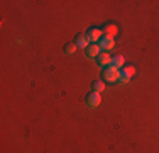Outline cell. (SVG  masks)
Returning a JSON list of instances; mask_svg holds the SVG:
<instances>
[{"mask_svg":"<svg viewBox=\"0 0 159 153\" xmlns=\"http://www.w3.org/2000/svg\"><path fill=\"white\" fill-rule=\"evenodd\" d=\"M100 102H102V95L98 94V92H90L88 95H86V104H88L90 107H97V106H100Z\"/></svg>","mask_w":159,"mask_h":153,"instance_id":"5","label":"cell"},{"mask_svg":"<svg viewBox=\"0 0 159 153\" xmlns=\"http://www.w3.org/2000/svg\"><path fill=\"white\" fill-rule=\"evenodd\" d=\"M85 53H86V56H88V58H97V56L102 53V48L97 43H92L88 48L85 49Z\"/></svg>","mask_w":159,"mask_h":153,"instance_id":"8","label":"cell"},{"mask_svg":"<svg viewBox=\"0 0 159 153\" xmlns=\"http://www.w3.org/2000/svg\"><path fill=\"white\" fill-rule=\"evenodd\" d=\"M98 46L102 48V51H110V49L115 46V41H113V37H110V36H103L100 39V43H98Z\"/></svg>","mask_w":159,"mask_h":153,"instance_id":"6","label":"cell"},{"mask_svg":"<svg viewBox=\"0 0 159 153\" xmlns=\"http://www.w3.org/2000/svg\"><path fill=\"white\" fill-rule=\"evenodd\" d=\"M76 48H78V46L75 44V43H70V44H66V46H64V53H66L68 56H71V55H75Z\"/></svg>","mask_w":159,"mask_h":153,"instance_id":"12","label":"cell"},{"mask_svg":"<svg viewBox=\"0 0 159 153\" xmlns=\"http://www.w3.org/2000/svg\"><path fill=\"white\" fill-rule=\"evenodd\" d=\"M75 44H76L78 48H85L86 49L90 44H92V41H90L88 34H78L76 39H75Z\"/></svg>","mask_w":159,"mask_h":153,"instance_id":"7","label":"cell"},{"mask_svg":"<svg viewBox=\"0 0 159 153\" xmlns=\"http://www.w3.org/2000/svg\"><path fill=\"white\" fill-rule=\"evenodd\" d=\"M102 76H103L105 82H117L120 76V68L113 67V65H110V67L103 68V72H102Z\"/></svg>","mask_w":159,"mask_h":153,"instance_id":"1","label":"cell"},{"mask_svg":"<svg viewBox=\"0 0 159 153\" xmlns=\"http://www.w3.org/2000/svg\"><path fill=\"white\" fill-rule=\"evenodd\" d=\"M135 73V67H132V65H129V67H124L122 70H120V76H119V80L122 83H129V80L134 76Z\"/></svg>","mask_w":159,"mask_h":153,"instance_id":"2","label":"cell"},{"mask_svg":"<svg viewBox=\"0 0 159 153\" xmlns=\"http://www.w3.org/2000/svg\"><path fill=\"white\" fill-rule=\"evenodd\" d=\"M92 90L100 94L102 90H105V82H102V80H97V82H93V83H92Z\"/></svg>","mask_w":159,"mask_h":153,"instance_id":"11","label":"cell"},{"mask_svg":"<svg viewBox=\"0 0 159 153\" xmlns=\"http://www.w3.org/2000/svg\"><path fill=\"white\" fill-rule=\"evenodd\" d=\"M103 34H105V36L113 37L115 34H119V27H117L115 24H110V22H108V24L103 26Z\"/></svg>","mask_w":159,"mask_h":153,"instance_id":"9","label":"cell"},{"mask_svg":"<svg viewBox=\"0 0 159 153\" xmlns=\"http://www.w3.org/2000/svg\"><path fill=\"white\" fill-rule=\"evenodd\" d=\"M112 58H113V56H110L107 51H102L100 55L97 56V63H98V67H102V68L110 67V65H112Z\"/></svg>","mask_w":159,"mask_h":153,"instance_id":"3","label":"cell"},{"mask_svg":"<svg viewBox=\"0 0 159 153\" xmlns=\"http://www.w3.org/2000/svg\"><path fill=\"white\" fill-rule=\"evenodd\" d=\"M124 61H125V58H124L122 55H117V56H113V58H112V65H113V67H117V68H122L124 67Z\"/></svg>","mask_w":159,"mask_h":153,"instance_id":"10","label":"cell"},{"mask_svg":"<svg viewBox=\"0 0 159 153\" xmlns=\"http://www.w3.org/2000/svg\"><path fill=\"white\" fill-rule=\"evenodd\" d=\"M86 34H88L90 41H92V43H97V44L100 43V39L105 36V34H103V31H102V29H98V27H92V29H88V32H86Z\"/></svg>","mask_w":159,"mask_h":153,"instance_id":"4","label":"cell"}]
</instances>
